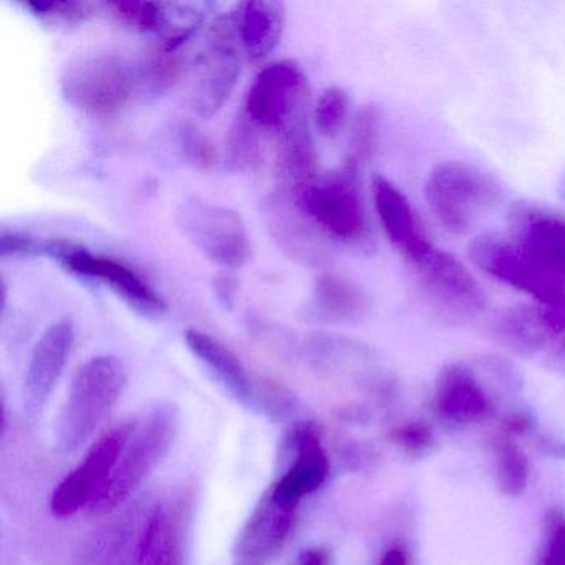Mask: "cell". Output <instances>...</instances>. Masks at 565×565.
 <instances>
[{
    "mask_svg": "<svg viewBox=\"0 0 565 565\" xmlns=\"http://www.w3.org/2000/svg\"><path fill=\"white\" fill-rule=\"evenodd\" d=\"M54 257L75 276L97 280L110 287L128 306L143 316H163L167 310V303L158 296L157 290L137 270L120 260L68 244H62Z\"/></svg>",
    "mask_w": 565,
    "mask_h": 565,
    "instance_id": "7c38bea8",
    "label": "cell"
},
{
    "mask_svg": "<svg viewBox=\"0 0 565 565\" xmlns=\"http://www.w3.org/2000/svg\"><path fill=\"white\" fill-rule=\"evenodd\" d=\"M214 294L224 307L231 309L237 296V280L233 274L224 273L214 279Z\"/></svg>",
    "mask_w": 565,
    "mask_h": 565,
    "instance_id": "8d00e7d4",
    "label": "cell"
},
{
    "mask_svg": "<svg viewBox=\"0 0 565 565\" xmlns=\"http://www.w3.org/2000/svg\"><path fill=\"white\" fill-rule=\"evenodd\" d=\"M148 512L128 511L102 525L82 545L74 565H138Z\"/></svg>",
    "mask_w": 565,
    "mask_h": 565,
    "instance_id": "d6986e66",
    "label": "cell"
},
{
    "mask_svg": "<svg viewBox=\"0 0 565 565\" xmlns=\"http://www.w3.org/2000/svg\"><path fill=\"white\" fill-rule=\"evenodd\" d=\"M263 217L267 233L284 256L302 267H319L326 260L322 231L290 194L279 191L264 200Z\"/></svg>",
    "mask_w": 565,
    "mask_h": 565,
    "instance_id": "5bb4252c",
    "label": "cell"
},
{
    "mask_svg": "<svg viewBox=\"0 0 565 565\" xmlns=\"http://www.w3.org/2000/svg\"><path fill=\"white\" fill-rule=\"evenodd\" d=\"M276 174L280 193L294 194L317 180L319 154L310 134L309 115L300 114L277 134Z\"/></svg>",
    "mask_w": 565,
    "mask_h": 565,
    "instance_id": "ffe728a7",
    "label": "cell"
},
{
    "mask_svg": "<svg viewBox=\"0 0 565 565\" xmlns=\"http://www.w3.org/2000/svg\"><path fill=\"white\" fill-rule=\"evenodd\" d=\"M243 45L233 14L221 15L207 28L191 72L190 105L201 118L220 114L236 88Z\"/></svg>",
    "mask_w": 565,
    "mask_h": 565,
    "instance_id": "5b68a950",
    "label": "cell"
},
{
    "mask_svg": "<svg viewBox=\"0 0 565 565\" xmlns=\"http://www.w3.org/2000/svg\"><path fill=\"white\" fill-rule=\"evenodd\" d=\"M290 462L273 482V488L289 501L300 504L303 498L322 488L329 478L330 461L319 429L310 422L297 423L287 436Z\"/></svg>",
    "mask_w": 565,
    "mask_h": 565,
    "instance_id": "e0dca14e",
    "label": "cell"
},
{
    "mask_svg": "<svg viewBox=\"0 0 565 565\" xmlns=\"http://www.w3.org/2000/svg\"><path fill=\"white\" fill-rule=\"evenodd\" d=\"M241 45L253 62H263L280 42L286 11L280 2L249 0L233 12Z\"/></svg>",
    "mask_w": 565,
    "mask_h": 565,
    "instance_id": "603a6c76",
    "label": "cell"
},
{
    "mask_svg": "<svg viewBox=\"0 0 565 565\" xmlns=\"http://www.w3.org/2000/svg\"><path fill=\"white\" fill-rule=\"evenodd\" d=\"M469 257L475 266L548 307H565V282L545 270L511 234L486 233L469 246Z\"/></svg>",
    "mask_w": 565,
    "mask_h": 565,
    "instance_id": "8992f818",
    "label": "cell"
},
{
    "mask_svg": "<svg viewBox=\"0 0 565 565\" xmlns=\"http://www.w3.org/2000/svg\"><path fill=\"white\" fill-rule=\"evenodd\" d=\"M183 49L170 47L158 41L138 62L141 95L157 97L170 90L183 74Z\"/></svg>",
    "mask_w": 565,
    "mask_h": 565,
    "instance_id": "484cf974",
    "label": "cell"
},
{
    "mask_svg": "<svg viewBox=\"0 0 565 565\" xmlns=\"http://www.w3.org/2000/svg\"><path fill=\"white\" fill-rule=\"evenodd\" d=\"M539 565H565V514L562 512L548 514Z\"/></svg>",
    "mask_w": 565,
    "mask_h": 565,
    "instance_id": "e575fe53",
    "label": "cell"
},
{
    "mask_svg": "<svg viewBox=\"0 0 565 565\" xmlns=\"http://www.w3.org/2000/svg\"><path fill=\"white\" fill-rule=\"evenodd\" d=\"M127 386L124 363L114 355L85 362L71 383L55 425V443L62 452L77 451L100 428Z\"/></svg>",
    "mask_w": 565,
    "mask_h": 565,
    "instance_id": "6da1fadb",
    "label": "cell"
},
{
    "mask_svg": "<svg viewBox=\"0 0 565 565\" xmlns=\"http://www.w3.org/2000/svg\"><path fill=\"white\" fill-rule=\"evenodd\" d=\"M380 110L375 105H366L356 115L350 138V153L345 164L359 170L369 163L379 147Z\"/></svg>",
    "mask_w": 565,
    "mask_h": 565,
    "instance_id": "f546056e",
    "label": "cell"
},
{
    "mask_svg": "<svg viewBox=\"0 0 565 565\" xmlns=\"http://www.w3.org/2000/svg\"><path fill=\"white\" fill-rule=\"evenodd\" d=\"M392 439L408 455H422L431 446V429L425 423L409 422L393 429Z\"/></svg>",
    "mask_w": 565,
    "mask_h": 565,
    "instance_id": "d590c367",
    "label": "cell"
},
{
    "mask_svg": "<svg viewBox=\"0 0 565 565\" xmlns=\"http://www.w3.org/2000/svg\"><path fill=\"white\" fill-rule=\"evenodd\" d=\"M61 246L62 243L38 239V237L29 236V234L18 233V231H2V236H0V254H2V257L34 256V254L55 256Z\"/></svg>",
    "mask_w": 565,
    "mask_h": 565,
    "instance_id": "836d02e7",
    "label": "cell"
},
{
    "mask_svg": "<svg viewBox=\"0 0 565 565\" xmlns=\"http://www.w3.org/2000/svg\"><path fill=\"white\" fill-rule=\"evenodd\" d=\"M309 105V85L297 62L280 61L267 65L247 92L244 114L256 127L279 134Z\"/></svg>",
    "mask_w": 565,
    "mask_h": 565,
    "instance_id": "30bf717a",
    "label": "cell"
},
{
    "mask_svg": "<svg viewBox=\"0 0 565 565\" xmlns=\"http://www.w3.org/2000/svg\"><path fill=\"white\" fill-rule=\"evenodd\" d=\"M174 141L181 160L196 171H213L220 163L214 141L191 120H178L173 125Z\"/></svg>",
    "mask_w": 565,
    "mask_h": 565,
    "instance_id": "f1b7e54d",
    "label": "cell"
},
{
    "mask_svg": "<svg viewBox=\"0 0 565 565\" xmlns=\"http://www.w3.org/2000/svg\"><path fill=\"white\" fill-rule=\"evenodd\" d=\"M74 342V323L61 320L49 327L35 343L24 380V405L29 415L38 416L47 405L71 359Z\"/></svg>",
    "mask_w": 565,
    "mask_h": 565,
    "instance_id": "2e32d148",
    "label": "cell"
},
{
    "mask_svg": "<svg viewBox=\"0 0 565 565\" xmlns=\"http://www.w3.org/2000/svg\"><path fill=\"white\" fill-rule=\"evenodd\" d=\"M263 161V147H260L259 127L241 114L231 125L226 140V164L231 171L246 173L259 168Z\"/></svg>",
    "mask_w": 565,
    "mask_h": 565,
    "instance_id": "4316f807",
    "label": "cell"
},
{
    "mask_svg": "<svg viewBox=\"0 0 565 565\" xmlns=\"http://www.w3.org/2000/svg\"><path fill=\"white\" fill-rule=\"evenodd\" d=\"M299 505L269 486L237 534L233 565L273 564L292 535Z\"/></svg>",
    "mask_w": 565,
    "mask_h": 565,
    "instance_id": "8fae6325",
    "label": "cell"
},
{
    "mask_svg": "<svg viewBox=\"0 0 565 565\" xmlns=\"http://www.w3.org/2000/svg\"><path fill=\"white\" fill-rule=\"evenodd\" d=\"M350 97L343 88L329 87L322 92L313 108V125L322 137L335 138L345 127L350 115Z\"/></svg>",
    "mask_w": 565,
    "mask_h": 565,
    "instance_id": "4dcf8cb0",
    "label": "cell"
},
{
    "mask_svg": "<svg viewBox=\"0 0 565 565\" xmlns=\"http://www.w3.org/2000/svg\"><path fill=\"white\" fill-rule=\"evenodd\" d=\"M376 565H409L408 554H406L405 548L395 545L382 555Z\"/></svg>",
    "mask_w": 565,
    "mask_h": 565,
    "instance_id": "f35d334b",
    "label": "cell"
},
{
    "mask_svg": "<svg viewBox=\"0 0 565 565\" xmlns=\"http://www.w3.org/2000/svg\"><path fill=\"white\" fill-rule=\"evenodd\" d=\"M372 196L390 243L405 257L406 263L416 266L435 246L429 243L408 198L382 174L372 178Z\"/></svg>",
    "mask_w": 565,
    "mask_h": 565,
    "instance_id": "ac0fdd59",
    "label": "cell"
},
{
    "mask_svg": "<svg viewBox=\"0 0 565 565\" xmlns=\"http://www.w3.org/2000/svg\"><path fill=\"white\" fill-rule=\"evenodd\" d=\"M174 221L183 236L211 263L237 269L249 259L246 224L231 207L201 200L183 201L174 211Z\"/></svg>",
    "mask_w": 565,
    "mask_h": 565,
    "instance_id": "ba28073f",
    "label": "cell"
},
{
    "mask_svg": "<svg viewBox=\"0 0 565 565\" xmlns=\"http://www.w3.org/2000/svg\"><path fill=\"white\" fill-rule=\"evenodd\" d=\"M184 342L194 356L213 373L214 379L230 392L236 402L243 405L256 403V388L239 356L227 349L224 343L201 330L190 329L184 332Z\"/></svg>",
    "mask_w": 565,
    "mask_h": 565,
    "instance_id": "7402d4cb",
    "label": "cell"
},
{
    "mask_svg": "<svg viewBox=\"0 0 565 565\" xmlns=\"http://www.w3.org/2000/svg\"><path fill=\"white\" fill-rule=\"evenodd\" d=\"M294 565H330V554L327 548L312 547L300 552Z\"/></svg>",
    "mask_w": 565,
    "mask_h": 565,
    "instance_id": "74e56055",
    "label": "cell"
},
{
    "mask_svg": "<svg viewBox=\"0 0 565 565\" xmlns=\"http://www.w3.org/2000/svg\"><path fill=\"white\" fill-rule=\"evenodd\" d=\"M105 9L115 21L127 25L131 31L160 32L163 24V4L145 0H115L107 2Z\"/></svg>",
    "mask_w": 565,
    "mask_h": 565,
    "instance_id": "1f68e13d",
    "label": "cell"
},
{
    "mask_svg": "<svg viewBox=\"0 0 565 565\" xmlns=\"http://www.w3.org/2000/svg\"><path fill=\"white\" fill-rule=\"evenodd\" d=\"M138 565H183L181 521L170 509L154 508L148 512Z\"/></svg>",
    "mask_w": 565,
    "mask_h": 565,
    "instance_id": "d4e9b609",
    "label": "cell"
},
{
    "mask_svg": "<svg viewBox=\"0 0 565 565\" xmlns=\"http://www.w3.org/2000/svg\"><path fill=\"white\" fill-rule=\"evenodd\" d=\"M370 299L362 287L335 274H320L313 284L309 316L320 322L343 326L366 317Z\"/></svg>",
    "mask_w": 565,
    "mask_h": 565,
    "instance_id": "cb8c5ba5",
    "label": "cell"
},
{
    "mask_svg": "<svg viewBox=\"0 0 565 565\" xmlns=\"http://www.w3.org/2000/svg\"><path fill=\"white\" fill-rule=\"evenodd\" d=\"M558 193H561L562 200L565 201V173L562 174L561 183H558Z\"/></svg>",
    "mask_w": 565,
    "mask_h": 565,
    "instance_id": "ab89813d",
    "label": "cell"
},
{
    "mask_svg": "<svg viewBox=\"0 0 565 565\" xmlns=\"http://www.w3.org/2000/svg\"><path fill=\"white\" fill-rule=\"evenodd\" d=\"M356 174L359 170L343 164L342 170L313 180L290 196L323 234L360 241L366 236L369 223Z\"/></svg>",
    "mask_w": 565,
    "mask_h": 565,
    "instance_id": "52a82bcc",
    "label": "cell"
},
{
    "mask_svg": "<svg viewBox=\"0 0 565 565\" xmlns=\"http://www.w3.org/2000/svg\"><path fill=\"white\" fill-rule=\"evenodd\" d=\"M425 200L436 221L448 233L461 236L501 200V186L476 164L443 161L426 178Z\"/></svg>",
    "mask_w": 565,
    "mask_h": 565,
    "instance_id": "277c9868",
    "label": "cell"
},
{
    "mask_svg": "<svg viewBox=\"0 0 565 565\" xmlns=\"http://www.w3.org/2000/svg\"><path fill=\"white\" fill-rule=\"evenodd\" d=\"M135 423H121L92 445L84 461L62 479L51 495V511L55 518L67 519L84 508H92L107 484L134 433Z\"/></svg>",
    "mask_w": 565,
    "mask_h": 565,
    "instance_id": "9c48e42d",
    "label": "cell"
},
{
    "mask_svg": "<svg viewBox=\"0 0 565 565\" xmlns=\"http://www.w3.org/2000/svg\"><path fill=\"white\" fill-rule=\"evenodd\" d=\"M511 234L545 270L565 282V217L541 204L521 201L509 211Z\"/></svg>",
    "mask_w": 565,
    "mask_h": 565,
    "instance_id": "9a60e30c",
    "label": "cell"
},
{
    "mask_svg": "<svg viewBox=\"0 0 565 565\" xmlns=\"http://www.w3.org/2000/svg\"><path fill=\"white\" fill-rule=\"evenodd\" d=\"M495 456V472H498V486L502 494H521L527 484L529 465L524 452L514 443L512 436L504 431L492 441Z\"/></svg>",
    "mask_w": 565,
    "mask_h": 565,
    "instance_id": "83f0119b",
    "label": "cell"
},
{
    "mask_svg": "<svg viewBox=\"0 0 565 565\" xmlns=\"http://www.w3.org/2000/svg\"><path fill=\"white\" fill-rule=\"evenodd\" d=\"M180 426L177 406L164 403L151 409L134 433L92 511L107 514L127 502L170 452Z\"/></svg>",
    "mask_w": 565,
    "mask_h": 565,
    "instance_id": "3957f363",
    "label": "cell"
},
{
    "mask_svg": "<svg viewBox=\"0 0 565 565\" xmlns=\"http://www.w3.org/2000/svg\"><path fill=\"white\" fill-rule=\"evenodd\" d=\"M413 267L426 294L448 312L475 316L488 306L481 284L452 254L435 247Z\"/></svg>",
    "mask_w": 565,
    "mask_h": 565,
    "instance_id": "4fadbf2b",
    "label": "cell"
},
{
    "mask_svg": "<svg viewBox=\"0 0 565 565\" xmlns=\"http://www.w3.org/2000/svg\"><path fill=\"white\" fill-rule=\"evenodd\" d=\"M61 90L72 107L90 117H115L141 97L140 68L125 55H78L62 71Z\"/></svg>",
    "mask_w": 565,
    "mask_h": 565,
    "instance_id": "7a4b0ae2",
    "label": "cell"
},
{
    "mask_svg": "<svg viewBox=\"0 0 565 565\" xmlns=\"http://www.w3.org/2000/svg\"><path fill=\"white\" fill-rule=\"evenodd\" d=\"M25 8L31 9L39 19L52 24H82L94 15V6L74 0H29Z\"/></svg>",
    "mask_w": 565,
    "mask_h": 565,
    "instance_id": "d6a6232c",
    "label": "cell"
},
{
    "mask_svg": "<svg viewBox=\"0 0 565 565\" xmlns=\"http://www.w3.org/2000/svg\"><path fill=\"white\" fill-rule=\"evenodd\" d=\"M435 406L443 419L472 423L491 412L488 393L475 373L465 365H448L441 370L435 385Z\"/></svg>",
    "mask_w": 565,
    "mask_h": 565,
    "instance_id": "44dd1931",
    "label": "cell"
}]
</instances>
